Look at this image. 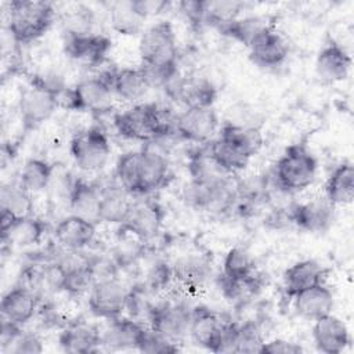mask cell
Instances as JSON below:
<instances>
[{"instance_id": "6da1fadb", "label": "cell", "mask_w": 354, "mask_h": 354, "mask_svg": "<svg viewBox=\"0 0 354 354\" xmlns=\"http://www.w3.org/2000/svg\"><path fill=\"white\" fill-rule=\"evenodd\" d=\"M261 141V136L256 129L225 123L218 137L206 147L213 160L223 170L234 174L248 166L250 158L259 151Z\"/></svg>"}, {"instance_id": "7a4b0ae2", "label": "cell", "mask_w": 354, "mask_h": 354, "mask_svg": "<svg viewBox=\"0 0 354 354\" xmlns=\"http://www.w3.org/2000/svg\"><path fill=\"white\" fill-rule=\"evenodd\" d=\"M176 118L156 104H137L113 118L116 131L133 141H151L176 133Z\"/></svg>"}, {"instance_id": "3957f363", "label": "cell", "mask_w": 354, "mask_h": 354, "mask_svg": "<svg viewBox=\"0 0 354 354\" xmlns=\"http://www.w3.org/2000/svg\"><path fill=\"white\" fill-rule=\"evenodd\" d=\"M61 88L48 77L33 75L28 84L21 88L18 112L24 133L40 127L55 112L59 104Z\"/></svg>"}, {"instance_id": "277c9868", "label": "cell", "mask_w": 354, "mask_h": 354, "mask_svg": "<svg viewBox=\"0 0 354 354\" xmlns=\"http://www.w3.org/2000/svg\"><path fill=\"white\" fill-rule=\"evenodd\" d=\"M55 8L41 0H11L8 3V32L17 44H29L51 28Z\"/></svg>"}, {"instance_id": "5b68a950", "label": "cell", "mask_w": 354, "mask_h": 354, "mask_svg": "<svg viewBox=\"0 0 354 354\" xmlns=\"http://www.w3.org/2000/svg\"><path fill=\"white\" fill-rule=\"evenodd\" d=\"M318 162L306 142L288 145L274 166L277 187L283 192H299L315 180Z\"/></svg>"}, {"instance_id": "8992f818", "label": "cell", "mask_w": 354, "mask_h": 354, "mask_svg": "<svg viewBox=\"0 0 354 354\" xmlns=\"http://www.w3.org/2000/svg\"><path fill=\"white\" fill-rule=\"evenodd\" d=\"M115 69L86 77L68 91V108L77 112L102 113L111 109Z\"/></svg>"}, {"instance_id": "52a82bcc", "label": "cell", "mask_w": 354, "mask_h": 354, "mask_svg": "<svg viewBox=\"0 0 354 354\" xmlns=\"http://www.w3.org/2000/svg\"><path fill=\"white\" fill-rule=\"evenodd\" d=\"M142 66H169L177 64V41L173 25L159 21L141 32L138 44Z\"/></svg>"}, {"instance_id": "ba28073f", "label": "cell", "mask_w": 354, "mask_h": 354, "mask_svg": "<svg viewBox=\"0 0 354 354\" xmlns=\"http://www.w3.org/2000/svg\"><path fill=\"white\" fill-rule=\"evenodd\" d=\"M71 156L75 165L84 171L101 170L109 158L111 144L105 131L93 126L77 131L69 142Z\"/></svg>"}, {"instance_id": "9c48e42d", "label": "cell", "mask_w": 354, "mask_h": 354, "mask_svg": "<svg viewBox=\"0 0 354 354\" xmlns=\"http://www.w3.org/2000/svg\"><path fill=\"white\" fill-rule=\"evenodd\" d=\"M192 310L177 301L153 304L149 314V328L173 343L183 342L189 335Z\"/></svg>"}, {"instance_id": "30bf717a", "label": "cell", "mask_w": 354, "mask_h": 354, "mask_svg": "<svg viewBox=\"0 0 354 354\" xmlns=\"http://www.w3.org/2000/svg\"><path fill=\"white\" fill-rule=\"evenodd\" d=\"M130 289L118 278L108 277L94 282L88 295V308L98 318L120 317L127 306Z\"/></svg>"}, {"instance_id": "8fae6325", "label": "cell", "mask_w": 354, "mask_h": 354, "mask_svg": "<svg viewBox=\"0 0 354 354\" xmlns=\"http://www.w3.org/2000/svg\"><path fill=\"white\" fill-rule=\"evenodd\" d=\"M217 126L218 119L213 106H187L176 118V133L189 142H209Z\"/></svg>"}, {"instance_id": "7c38bea8", "label": "cell", "mask_w": 354, "mask_h": 354, "mask_svg": "<svg viewBox=\"0 0 354 354\" xmlns=\"http://www.w3.org/2000/svg\"><path fill=\"white\" fill-rule=\"evenodd\" d=\"M111 47V39L101 33H65L64 36L65 54L88 65H101L106 59Z\"/></svg>"}, {"instance_id": "4fadbf2b", "label": "cell", "mask_w": 354, "mask_h": 354, "mask_svg": "<svg viewBox=\"0 0 354 354\" xmlns=\"http://www.w3.org/2000/svg\"><path fill=\"white\" fill-rule=\"evenodd\" d=\"M163 218L165 212L159 202L153 199H142L133 202L126 221L120 224V230L129 231L145 242L159 232Z\"/></svg>"}, {"instance_id": "5bb4252c", "label": "cell", "mask_w": 354, "mask_h": 354, "mask_svg": "<svg viewBox=\"0 0 354 354\" xmlns=\"http://www.w3.org/2000/svg\"><path fill=\"white\" fill-rule=\"evenodd\" d=\"M335 206L326 199H313L293 205L288 212V218L297 228L307 232L326 231L335 218Z\"/></svg>"}, {"instance_id": "9a60e30c", "label": "cell", "mask_w": 354, "mask_h": 354, "mask_svg": "<svg viewBox=\"0 0 354 354\" xmlns=\"http://www.w3.org/2000/svg\"><path fill=\"white\" fill-rule=\"evenodd\" d=\"M248 48L250 61L261 68L279 66L289 54L286 40L277 32L274 25L259 33Z\"/></svg>"}, {"instance_id": "2e32d148", "label": "cell", "mask_w": 354, "mask_h": 354, "mask_svg": "<svg viewBox=\"0 0 354 354\" xmlns=\"http://www.w3.org/2000/svg\"><path fill=\"white\" fill-rule=\"evenodd\" d=\"M351 65L350 53L337 41L329 40L317 54L315 73L325 83H336L348 76Z\"/></svg>"}, {"instance_id": "e0dca14e", "label": "cell", "mask_w": 354, "mask_h": 354, "mask_svg": "<svg viewBox=\"0 0 354 354\" xmlns=\"http://www.w3.org/2000/svg\"><path fill=\"white\" fill-rule=\"evenodd\" d=\"M171 97L187 106H213L216 87L205 77H174L165 87Z\"/></svg>"}, {"instance_id": "ac0fdd59", "label": "cell", "mask_w": 354, "mask_h": 354, "mask_svg": "<svg viewBox=\"0 0 354 354\" xmlns=\"http://www.w3.org/2000/svg\"><path fill=\"white\" fill-rule=\"evenodd\" d=\"M313 339L317 348L325 354H339L350 343L346 324L332 313L314 321Z\"/></svg>"}, {"instance_id": "d6986e66", "label": "cell", "mask_w": 354, "mask_h": 354, "mask_svg": "<svg viewBox=\"0 0 354 354\" xmlns=\"http://www.w3.org/2000/svg\"><path fill=\"white\" fill-rule=\"evenodd\" d=\"M71 214L79 216L93 224L101 223V194L95 184L76 178L69 191Z\"/></svg>"}, {"instance_id": "ffe728a7", "label": "cell", "mask_w": 354, "mask_h": 354, "mask_svg": "<svg viewBox=\"0 0 354 354\" xmlns=\"http://www.w3.org/2000/svg\"><path fill=\"white\" fill-rule=\"evenodd\" d=\"M292 299L296 314L310 321L330 314L335 304L333 293L324 282L297 293Z\"/></svg>"}, {"instance_id": "44dd1931", "label": "cell", "mask_w": 354, "mask_h": 354, "mask_svg": "<svg viewBox=\"0 0 354 354\" xmlns=\"http://www.w3.org/2000/svg\"><path fill=\"white\" fill-rule=\"evenodd\" d=\"M223 321L206 306H196L191 313L189 337L196 344L216 353L217 340Z\"/></svg>"}, {"instance_id": "7402d4cb", "label": "cell", "mask_w": 354, "mask_h": 354, "mask_svg": "<svg viewBox=\"0 0 354 354\" xmlns=\"http://www.w3.org/2000/svg\"><path fill=\"white\" fill-rule=\"evenodd\" d=\"M326 270L315 260H300L288 267L283 272V290L288 297L324 282Z\"/></svg>"}, {"instance_id": "603a6c76", "label": "cell", "mask_w": 354, "mask_h": 354, "mask_svg": "<svg viewBox=\"0 0 354 354\" xmlns=\"http://www.w3.org/2000/svg\"><path fill=\"white\" fill-rule=\"evenodd\" d=\"M95 235V224L71 214L64 217L54 230L55 241L65 249L82 250L88 246Z\"/></svg>"}, {"instance_id": "cb8c5ba5", "label": "cell", "mask_w": 354, "mask_h": 354, "mask_svg": "<svg viewBox=\"0 0 354 354\" xmlns=\"http://www.w3.org/2000/svg\"><path fill=\"white\" fill-rule=\"evenodd\" d=\"M58 344L69 354L97 353L101 346V332L90 324H72L59 333Z\"/></svg>"}, {"instance_id": "d4e9b609", "label": "cell", "mask_w": 354, "mask_h": 354, "mask_svg": "<svg viewBox=\"0 0 354 354\" xmlns=\"http://www.w3.org/2000/svg\"><path fill=\"white\" fill-rule=\"evenodd\" d=\"M37 308V297L29 289L18 285L10 289L1 299L0 311L1 318L8 319L17 325L29 322Z\"/></svg>"}, {"instance_id": "484cf974", "label": "cell", "mask_w": 354, "mask_h": 354, "mask_svg": "<svg viewBox=\"0 0 354 354\" xmlns=\"http://www.w3.org/2000/svg\"><path fill=\"white\" fill-rule=\"evenodd\" d=\"M145 328L131 319L116 317L111 319L109 326L101 333V346L108 350H129L138 347Z\"/></svg>"}, {"instance_id": "4316f807", "label": "cell", "mask_w": 354, "mask_h": 354, "mask_svg": "<svg viewBox=\"0 0 354 354\" xmlns=\"http://www.w3.org/2000/svg\"><path fill=\"white\" fill-rule=\"evenodd\" d=\"M170 176L166 158L149 148L141 151L140 195L151 194L166 185Z\"/></svg>"}, {"instance_id": "83f0119b", "label": "cell", "mask_w": 354, "mask_h": 354, "mask_svg": "<svg viewBox=\"0 0 354 354\" xmlns=\"http://www.w3.org/2000/svg\"><path fill=\"white\" fill-rule=\"evenodd\" d=\"M100 189V188H98ZM101 194V223L122 224L126 221L133 201H130V194L118 184H109L100 189Z\"/></svg>"}, {"instance_id": "f1b7e54d", "label": "cell", "mask_w": 354, "mask_h": 354, "mask_svg": "<svg viewBox=\"0 0 354 354\" xmlns=\"http://www.w3.org/2000/svg\"><path fill=\"white\" fill-rule=\"evenodd\" d=\"M46 231L47 224L39 217H17L12 224L1 232V241L3 243H10L11 246L26 248L40 243Z\"/></svg>"}, {"instance_id": "f546056e", "label": "cell", "mask_w": 354, "mask_h": 354, "mask_svg": "<svg viewBox=\"0 0 354 354\" xmlns=\"http://www.w3.org/2000/svg\"><path fill=\"white\" fill-rule=\"evenodd\" d=\"M354 198V167L351 162H342L325 183V199L333 206L351 203Z\"/></svg>"}, {"instance_id": "4dcf8cb0", "label": "cell", "mask_w": 354, "mask_h": 354, "mask_svg": "<svg viewBox=\"0 0 354 354\" xmlns=\"http://www.w3.org/2000/svg\"><path fill=\"white\" fill-rule=\"evenodd\" d=\"M151 88V83L142 71L138 68H120L115 71L113 93L123 101L133 102L144 97Z\"/></svg>"}, {"instance_id": "1f68e13d", "label": "cell", "mask_w": 354, "mask_h": 354, "mask_svg": "<svg viewBox=\"0 0 354 354\" xmlns=\"http://www.w3.org/2000/svg\"><path fill=\"white\" fill-rule=\"evenodd\" d=\"M274 22L264 15H250L243 18H235L224 25L218 26L217 30L230 39H234L243 46L249 47L254 37L261 33L266 28L272 26Z\"/></svg>"}, {"instance_id": "d6a6232c", "label": "cell", "mask_w": 354, "mask_h": 354, "mask_svg": "<svg viewBox=\"0 0 354 354\" xmlns=\"http://www.w3.org/2000/svg\"><path fill=\"white\" fill-rule=\"evenodd\" d=\"M210 272V263L203 256H185L173 266V277L187 288H199Z\"/></svg>"}, {"instance_id": "836d02e7", "label": "cell", "mask_w": 354, "mask_h": 354, "mask_svg": "<svg viewBox=\"0 0 354 354\" xmlns=\"http://www.w3.org/2000/svg\"><path fill=\"white\" fill-rule=\"evenodd\" d=\"M53 173L54 165L51 162L41 158H30L24 163L18 183L30 194H36L48 187Z\"/></svg>"}, {"instance_id": "e575fe53", "label": "cell", "mask_w": 354, "mask_h": 354, "mask_svg": "<svg viewBox=\"0 0 354 354\" xmlns=\"http://www.w3.org/2000/svg\"><path fill=\"white\" fill-rule=\"evenodd\" d=\"M145 19L134 8L131 1H116L109 8V24L115 32L124 36H136L141 32Z\"/></svg>"}, {"instance_id": "d590c367", "label": "cell", "mask_w": 354, "mask_h": 354, "mask_svg": "<svg viewBox=\"0 0 354 354\" xmlns=\"http://www.w3.org/2000/svg\"><path fill=\"white\" fill-rule=\"evenodd\" d=\"M65 266V278L62 290L71 296H80L90 290L94 285L95 275L90 267L88 260L80 263L76 261H61Z\"/></svg>"}, {"instance_id": "8d00e7d4", "label": "cell", "mask_w": 354, "mask_h": 354, "mask_svg": "<svg viewBox=\"0 0 354 354\" xmlns=\"http://www.w3.org/2000/svg\"><path fill=\"white\" fill-rule=\"evenodd\" d=\"M0 209L11 212L17 217L32 216V194L25 189L19 183L3 184L0 192Z\"/></svg>"}, {"instance_id": "74e56055", "label": "cell", "mask_w": 354, "mask_h": 354, "mask_svg": "<svg viewBox=\"0 0 354 354\" xmlns=\"http://www.w3.org/2000/svg\"><path fill=\"white\" fill-rule=\"evenodd\" d=\"M141 151H129L118 158L115 174L118 183L130 195H140Z\"/></svg>"}, {"instance_id": "f35d334b", "label": "cell", "mask_w": 354, "mask_h": 354, "mask_svg": "<svg viewBox=\"0 0 354 354\" xmlns=\"http://www.w3.org/2000/svg\"><path fill=\"white\" fill-rule=\"evenodd\" d=\"M254 272V263L249 252L235 246L230 249L223 261V277L230 279L245 278Z\"/></svg>"}, {"instance_id": "ab89813d", "label": "cell", "mask_w": 354, "mask_h": 354, "mask_svg": "<svg viewBox=\"0 0 354 354\" xmlns=\"http://www.w3.org/2000/svg\"><path fill=\"white\" fill-rule=\"evenodd\" d=\"M220 285L224 296L230 300H243L245 297L254 295L261 288L260 278L254 275V272L245 278H238V279H230V278L221 277Z\"/></svg>"}, {"instance_id": "60d3db41", "label": "cell", "mask_w": 354, "mask_h": 354, "mask_svg": "<svg viewBox=\"0 0 354 354\" xmlns=\"http://www.w3.org/2000/svg\"><path fill=\"white\" fill-rule=\"evenodd\" d=\"M137 350L142 353H149V354H166V353L178 351V347L176 343L163 337L162 335L152 330L151 328H145Z\"/></svg>"}, {"instance_id": "b9f144b4", "label": "cell", "mask_w": 354, "mask_h": 354, "mask_svg": "<svg viewBox=\"0 0 354 354\" xmlns=\"http://www.w3.org/2000/svg\"><path fill=\"white\" fill-rule=\"evenodd\" d=\"M264 340L259 326L254 322H245L239 325L236 353H260Z\"/></svg>"}, {"instance_id": "7bdbcfd3", "label": "cell", "mask_w": 354, "mask_h": 354, "mask_svg": "<svg viewBox=\"0 0 354 354\" xmlns=\"http://www.w3.org/2000/svg\"><path fill=\"white\" fill-rule=\"evenodd\" d=\"M171 277H173V267H169V264L165 261L155 263L147 274V281H145L147 290L156 292L166 288Z\"/></svg>"}, {"instance_id": "ee69618b", "label": "cell", "mask_w": 354, "mask_h": 354, "mask_svg": "<svg viewBox=\"0 0 354 354\" xmlns=\"http://www.w3.org/2000/svg\"><path fill=\"white\" fill-rule=\"evenodd\" d=\"M238 333H239V324L232 321H223L216 353H236L238 346Z\"/></svg>"}, {"instance_id": "f6af8a7d", "label": "cell", "mask_w": 354, "mask_h": 354, "mask_svg": "<svg viewBox=\"0 0 354 354\" xmlns=\"http://www.w3.org/2000/svg\"><path fill=\"white\" fill-rule=\"evenodd\" d=\"M8 351L14 354H37L43 351V342L37 335L24 333L22 330V333L11 344Z\"/></svg>"}, {"instance_id": "bcb514c9", "label": "cell", "mask_w": 354, "mask_h": 354, "mask_svg": "<svg viewBox=\"0 0 354 354\" xmlns=\"http://www.w3.org/2000/svg\"><path fill=\"white\" fill-rule=\"evenodd\" d=\"M303 351L304 350L300 344L285 339H274L270 342H264L260 350L261 354H299Z\"/></svg>"}]
</instances>
